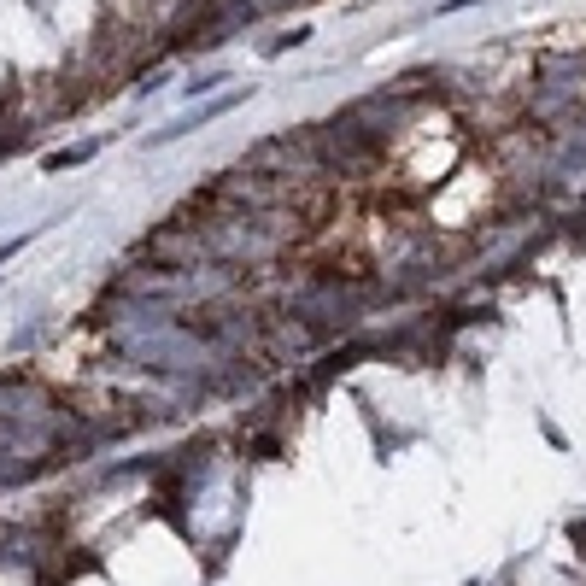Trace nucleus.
Returning a JSON list of instances; mask_svg holds the SVG:
<instances>
[{"mask_svg":"<svg viewBox=\"0 0 586 586\" xmlns=\"http://www.w3.org/2000/svg\"><path fill=\"white\" fill-rule=\"evenodd\" d=\"M88 153H94V147H70V153H53V159H47V170H65V165H77V159H88Z\"/></svg>","mask_w":586,"mask_h":586,"instance_id":"f257e3e1","label":"nucleus"}]
</instances>
